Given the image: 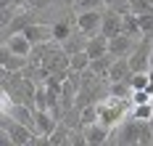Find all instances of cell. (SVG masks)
Returning a JSON list of instances; mask_svg holds the SVG:
<instances>
[{
  "label": "cell",
  "instance_id": "6da1fadb",
  "mask_svg": "<svg viewBox=\"0 0 153 146\" xmlns=\"http://www.w3.org/2000/svg\"><path fill=\"white\" fill-rule=\"evenodd\" d=\"M127 109H132V104H129V101H119V98H114V96H106L100 104H98L100 125H106V128L119 125V122H122V117L127 114Z\"/></svg>",
  "mask_w": 153,
  "mask_h": 146
},
{
  "label": "cell",
  "instance_id": "7a4b0ae2",
  "mask_svg": "<svg viewBox=\"0 0 153 146\" xmlns=\"http://www.w3.org/2000/svg\"><path fill=\"white\" fill-rule=\"evenodd\" d=\"M103 14H106V8H100V11H82V14H74V16H76V29H79L82 35H87V37L100 35Z\"/></svg>",
  "mask_w": 153,
  "mask_h": 146
},
{
  "label": "cell",
  "instance_id": "3957f363",
  "mask_svg": "<svg viewBox=\"0 0 153 146\" xmlns=\"http://www.w3.org/2000/svg\"><path fill=\"white\" fill-rule=\"evenodd\" d=\"M3 133H8L11 135V141H13L16 146H27L37 135L34 130H29L27 125H21V122H16L13 117H8V114L3 112Z\"/></svg>",
  "mask_w": 153,
  "mask_h": 146
},
{
  "label": "cell",
  "instance_id": "277c9868",
  "mask_svg": "<svg viewBox=\"0 0 153 146\" xmlns=\"http://www.w3.org/2000/svg\"><path fill=\"white\" fill-rule=\"evenodd\" d=\"M114 135H116L119 146H135V144H140V135H143V122H137V120H127Z\"/></svg>",
  "mask_w": 153,
  "mask_h": 146
},
{
  "label": "cell",
  "instance_id": "5b68a950",
  "mask_svg": "<svg viewBox=\"0 0 153 146\" xmlns=\"http://www.w3.org/2000/svg\"><path fill=\"white\" fill-rule=\"evenodd\" d=\"M50 32H53V43L63 45V43L76 32V16H63V19H58V21H53V24H50Z\"/></svg>",
  "mask_w": 153,
  "mask_h": 146
},
{
  "label": "cell",
  "instance_id": "8992f818",
  "mask_svg": "<svg viewBox=\"0 0 153 146\" xmlns=\"http://www.w3.org/2000/svg\"><path fill=\"white\" fill-rule=\"evenodd\" d=\"M122 21L124 16L119 11H114V8H106V14H103V27H100V35L108 37V40H114V37H119L122 35Z\"/></svg>",
  "mask_w": 153,
  "mask_h": 146
},
{
  "label": "cell",
  "instance_id": "52a82bcc",
  "mask_svg": "<svg viewBox=\"0 0 153 146\" xmlns=\"http://www.w3.org/2000/svg\"><path fill=\"white\" fill-rule=\"evenodd\" d=\"M5 114L13 117L16 122L27 125L29 130H34V109H32V106H27V104H8V106H5Z\"/></svg>",
  "mask_w": 153,
  "mask_h": 146
},
{
  "label": "cell",
  "instance_id": "ba28073f",
  "mask_svg": "<svg viewBox=\"0 0 153 146\" xmlns=\"http://www.w3.org/2000/svg\"><path fill=\"white\" fill-rule=\"evenodd\" d=\"M58 125H61V122H58L50 112L34 109V133H37V135H53V130L58 128Z\"/></svg>",
  "mask_w": 153,
  "mask_h": 146
},
{
  "label": "cell",
  "instance_id": "9c48e42d",
  "mask_svg": "<svg viewBox=\"0 0 153 146\" xmlns=\"http://www.w3.org/2000/svg\"><path fill=\"white\" fill-rule=\"evenodd\" d=\"M0 66L8 69V72H24L29 66V59H24V56H19V53H13V50H8L3 45V50H0Z\"/></svg>",
  "mask_w": 153,
  "mask_h": 146
},
{
  "label": "cell",
  "instance_id": "30bf717a",
  "mask_svg": "<svg viewBox=\"0 0 153 146\" xmlns=\"http://www.w3.org/2000/svg\"><path fill=\"white\" fill-rule=\"evenodd\" d=\"M21 35L29 40L32 45H40V43H50V40H53V32H50V27H48V24H40V21L29 24V27H27Z\"/></svg>",
  "mask_w": 153,
  "mask_h": 146
},
{
  "label": "cell",
  "instance_id": "8fae6325",
  "mask_svg": "<svg viewBox=\"0 0 153 146\" xmlns=\"http://www.w3.org/2000/svg\"><path fill=\"white\" fill-rule=\"evenodd\" d=\"M135 45H137V43H135L132 37H127V35H119V37L108 40V53H114L116 59H127V56H132Z\"/></svg>",
  "mask_w": 153,
  "mask_h": 146
},
{
  "label": "cell",
  "instance_id": "7c38bea8",
  "mask_svg": "<svg viewBox=\"0 0 153 146\" xmlns=\"http://www.w3.org/2000/svg\"><path fill=\"white\" fill-rule=\"evenodd\" d=\"M85 130V138H87V146H103L111 138V128L106 125H100V122H95V125H87Z\"/></svg>",
  "mask_w": 153,
  "mask_h": 146
},
{
  "label": "cell",
  "instance_id": "4fadbf2b",
  "mask_svg": "<svg viewBox=\"0 0 153 146\" xmlns=\"http://www.w3.org/2000/svg\"><path fill=\"white\" fill-rule=\"evenodd\" d=\"M3 45H5L8 50H13V53H19V56H24V59H29L32 50H34V45H32L21 32H19V35H11L8 40H3Z\"/></svg>",
  "mask_w": 153,
  "mask_h": 146
},
{
  "label": "cell",
  "instance_id": "5bb4252c",
  "mask_svg": "<svg viewBox=\"0 0 153 146\" xmlns=\"http://www.w3.org/2000/svg\"><path fill=\"white\" fill-rule=\"evenodd\" d=\"M132 66H129V56L127 59H116L111 72H108V82H124V80H132Z\"/></svg>",
  "mask_w": 153,
  "mask_h": 146
},
{
  "label": "cell",
  "instance_id": "9a60e30c",
  "mask_svg": "<svg viewBox=\"0 0 153 146\" xmlns=\"http://www.w3.org/2000/svg\"><path fill=\"white\" fill-rule=\"evenodd\" d=\"M124 21H122V35H127V37H132L135 43H140L143 40V29H140V19L132 14V11H127V14H122Z\"/></svg>",
  "mask_w": 153,
  "mask_h": 146
},
{
  "label": "cell",
  "instance_id": "2e32d148",
  "mask_svg": "<svg viewBox=\"0 0 153 146\" xmlns=\"http://www.w3.org/2000/svg\"><path fill=\"white\" fill-rule=\"evenodd\" d=\"M87 56H90L92 61L95 59H100V56H106L108 53V37H103V35H95V37H87Z\"/></svg>",
  "mask_w": 153,
  "mask_h": 146
},
{
  "label": "cell",
  "instance_id": "e0dca14e",
  "mask_svg": "<svg viewBox=\"0 0 153 146\" xmlns=\"http://www.w3.org/2000/svg\"><path fill=\"white\" fill-rule=\"evenodd\" d=\"M61 48L66 50L69 56H76V53H82V50L87 48V35H82V32H79V29H76V32L71 35V37H69L66 43H63Z\"/></svg>",
  "mask_w": 153,
  "mask_h": 146
},
{
  "label": "cell",
  "instance_id": "ac0fdd59",
  "mask_svg": "<svg viewBox=\"0 0 153 146\" xmlns=\"http://www.w3.org/2000/svg\"><path fill=\"white\" fill-rule=\"evenodd\" d=\"M132 93H135V90H132L129 80H124V82H108V96L119 98V101H129Z\"/></svg>",
  "mask_w": 153,
  "mask_h": 146
},
{
  "label": "cell",
  "instance_id": "d6986e66",
  "mask_svg": "<svg viewBox=\"0 0 153 146\" xmlns=\"http://www.w3.org/2000/svg\"><path fill=\"white\" fill-rule=\"evenodd\" d=\"M151 117H153V101H151V104H140V106H132V109H129V120L148 122Z\"/></svg>",
  "mask_w": 153,
  "mask_h": 146
},
{
  "label": "cell",
  "instance_id": "ffe728a7",
  "mask_svg": "<svg viewBox=\"0 0 153 146\" xmlns=\"http://www.w3.org/2000/svg\"><path fill=\"white\" fill-rule=\"evenodd\" d=\"M129 11L135 16H151L153 14V3L151 0H129Z\"/></svg>",
  "mask_w": 153,
  "mask_h": 146
},
{
  "label": "cell",
  "instance_id": "44dd1931",
  "mask_svg": "<svg viewBox=\"0 0 153 146\" xmlns=\"http://www.w3.org/2000/svg\"><path fill=\"white\" fill-rule=\"evenodd\" d=\"M151 82H153V77L148 75V72H135L132 80H129V85H132V90H148Z\"/></svg>",
  "mask_w": 153,
  "mask_h": 146
},
{
  "label": "cell",
  "instance_id": "7402d4cb",
  "mask_svg": "<svg viewBox=\"0 0 153 146\" xmlns=\"http://www.w3.org/2000/svg\"><path fill=\"white\" fill-rule=\"evenodd\" d=\"M90 64H92V59L87 56V50H82V53L71 56V69H74V72H87Z\"/></svg>",
  "mask_w": 153,
  "mask_h": 146
},
{
  "label": "cell",
  "instance_id": "603a6c76",
  "mask_svg": "<svg viewBox=\"0 0 153 146\" xmlns=\"http://www.w3.org/2000/svg\"><path fill=\"white\" fill-rule=\"evenodd\" d=\"M100 8H106L103 0H74V11L76 14H82V11H100Z\"/></svg>",
  "mask_w": 153,
  "mask_h": 146
},
{
  "label": "cell",
  "instance_id": "cb8c5ba5",
  "mask_svg": "<svg viewBox=\"0 0 153 146\" xmlns=\"http://www.w3.org/2000/svg\"><path fill=\"white\" fill-rule=\"evenodd\" d=\"M151 101H153V96L148 93V90H135V93H132V98H129V104H132V106H140V104H151Z\"/></svg>",
  "mask_w": 153,
  "mask_h": 146
},
{
  "label": "cell",
  "instance_id": "d4e9b609",
  "mask_svg": "<svg viewBox=\"0 0 153 146\" xmlns=\"http://www.w3.org/2000/svg\"><path fill=\"white\" fill-rule=\"evenodd\" d=\"M50 0H27V8L29 11H37V8H45Z\"/></svg>",
  "mask_w": 153,
  "mask_h": 146
},
{
  "label": "cell",
  "instance_id": "484cf974",
  "mask_svg": "<svg viewBox=\"0 0 153 146\" xmlns=\"http://www.w3.org/2000/svg\"><path fill=\"white\" fill-rule=\"evenodd\" d=\"M148 75L153 77V50H151V66H148Z\"/></svg>",
  "mask_w": 153,
  "mask_h": 146
},
{
  "label": "cell",
  "instance_id": "4316f807",
  "mask_svg": "<svg viewBox=\"0 0 153 146\" xmlns=\"http://www.w3.org/2000/svg\"><path fill=\"white\" fill-rule=\"evenodd\" d=\"M66 3H71V5H74V0H66Z\"/></svg>",
  "mask_w": 153,
  "mask_h": 146
},
{
  "label": "cell",
  "instance_id": "83f0119b",
  "mask_svg": "<svg viewBox=\"0 0 153 146\" xmlns=\"http://www.w3.org/2000/svg\"><path fill=\"white\" fill-rule=\"evenodd\" d=\"M27 146H34V144H32V141H29V144H27Z\"/></svg>",
  "mask_w": 153,
  "mask_h": 146
},
{
  "label": "cell",
  "instance_id": "f1b7e54d",
  "mask_svg": "<svg viewBox=\"0 0 153 146\" xmlns=\"http://www.w3.org/2000/svg\"><path fill=\"white\" fill-rule=\"evenodd\" d=\"M135 146H143V144H135Z\"/></svg>",
  "mask_w": 153,
  "mask_h": 146
},
{
  "label": "cell",
  "instance_id": "f546056e",
  "mask_svg": "<svg viewBox=\"0 0 153 146\" xmlns=\"http://www.w3.org/2000/svg\"><path fill=\"white\" fill-rule=\"evenodd\" d=\"M151 3H153V0H151Z\"/></svg>",
  "mask_w": 153,
  "mask_h": 146
},
{
  "label": "cell",
  "instance_id": "4dcf8cb0",
  "mask_svg": "<svg viewBox=\"0 0 153 146\" xmlns=\"http://www.w3.org/2000/svg\"><path fill=\"white\" fill-rule=\"evenodd\" d=\"M151 146H153V144H151Z\"/></svg>",
  "mask_w": 153,
  "mask_h": 146
}]
</instances>
